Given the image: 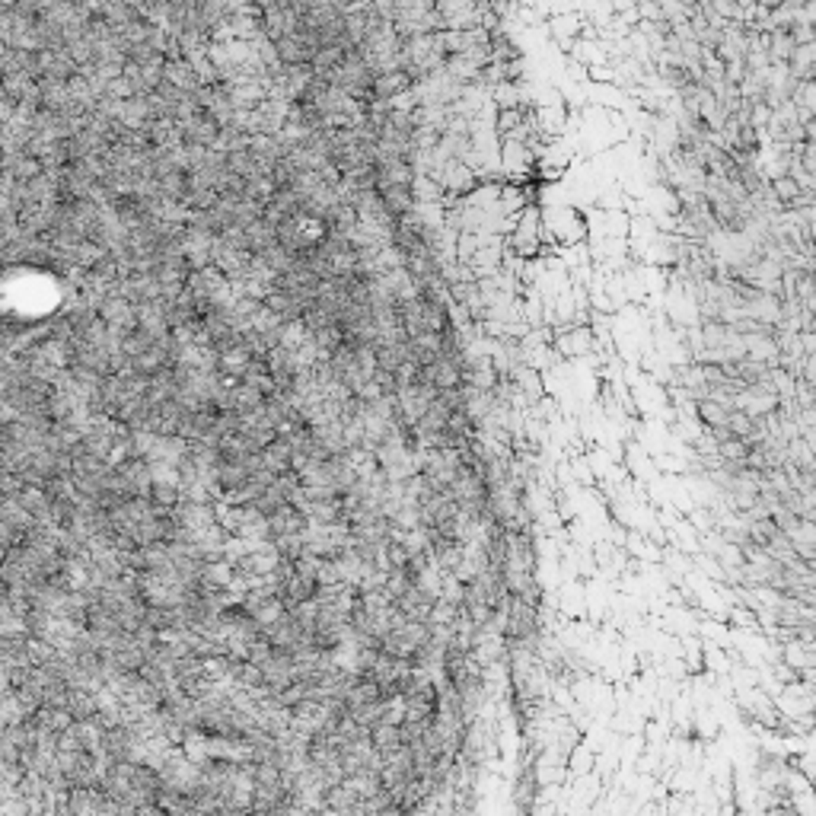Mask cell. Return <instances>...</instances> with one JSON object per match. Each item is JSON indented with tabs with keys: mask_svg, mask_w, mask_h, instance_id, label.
I'll list each match as a JSON object with an SVG mask.
<instances>
[{
	"mask_svg": "<svg viewBox=\"0 0 816 816\" xmlns=\"http://www.w3.org/2000/svg\"><path fill=\"white\" fill-rule=\"evenodd\" d=\"M699 415L705 418V424H711V428H727V418H730V408H724L718 399L714 402H705V405L699 408Z\"/></svg>",
	"mask_w": 816,
	"mask_h": 816,
	"instance_id": "cell-1",
	"label": "cell"
}]
</instances>
